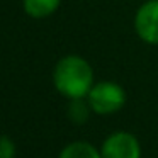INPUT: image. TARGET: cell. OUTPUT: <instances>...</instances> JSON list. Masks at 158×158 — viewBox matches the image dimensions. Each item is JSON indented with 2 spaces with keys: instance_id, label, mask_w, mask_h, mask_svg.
Wrapping results in <instances>:
<instances>
[{
  "instance_id": "6da1fadb",
  "label": "cell",
  "mask_w": 158,
  "mask_h": 158,
  "mask_svg": "<svg viewBox=\"0 0 158 158\" xmlns=\"http://www.w3.org/2000/svg\"><path fill=\"white\" fill-rule=\"evenodd\" d=\"M94 83L92 65L83 56L66 55L55 65L53 85L68 100L87 97Z\"/></svg>"
},
{
  "instance_id": "7a4b0ae2",
  "label": "cell",
  "mask_w": 158,
  "mask_h": 158,
  "mask_svg": "<svg viewBox=\"0 0 158 158\" xmlns=\"http://www.w3.org/2000/svg\"><path fill=\"white\" fill-rule=\"evenodd\" d=\"M87 100L94 114L99 116H110L119 112L126 104V90L116 82L104 80V82L94 83L90 89Z\"/></svg>"
},
{
  "instance_id": "3957f363",
  "label": "cell",
  "mask_w": 158,
  "mask_h": 158,
  "mask_svg": "<svg viewBox=\"0 0 158 158\" xmlns=\"http://www.w3.org/2000/svg\"><path fill=\"white\" fill-rule=\"evenodd\" d=\"M102 158H141V143L129 131H114L100 146Z\"/></svg>"
},
{
  "instance_id": "277c9868",
  "label": "cell",
  "mask_w": 158,
  "mask_h": 158,
  "mask_svg": "<svg viewBox=\"0 0 158 158\" xmlns=\"http://www.w3.org/2000/svg\"><path fill=\"white\" fill-rule=\"evenodd\" d=\"M134 31L146 44H158V0H146L136 10Z\"/></svg>"
},
{
  "instance_id": "5b68a950",
  "label": "cell",
  "mask_w": 158,
  "mask_h": 158,
  "mask_svg": "<svg viewBox=\"0 0 158 158\" xmlns=\"http://www.w3.org/2000/svg\"><path fill=\"white\" fill-rule=\"evenodd\" d=\"M58 158H102V153L89 141H72L61 148Z\"/></svg>"
},
{
  "instance_id": "8992f818",
  "label": "cell",
  "mask_w": 158,
  "mask_h": 158,
  "mask_svg": "<svg viewBox=\"0 0 158 158\" xmlns=\"http://www.w3.org/2000/svg\"><path fill=\"white\" fill-rule=\"evenodd\" d=\"M61 0H22L24 12L32 19H46L58 10Z\"/></svg>"
},
{
  "instance_id": "52a82bcc",
  "label": "cell",
  "mask_w": 158,
  "mask_h": 158,
  "mask_svg": "<svg viewBox=\"0 0 158 158\" xmlns=\"http://www.w3.org/2000/svg\"><path fill=\"white\" fill-rule=\"evenodd\" d=\"M66 112H68V117L72 123L83 124L89 121V116L92 112V109H90V104L87 100V97H83V99H72L70 100Z\"/></svg>"
},
{
  "instance_id": "ba28073f",
  "label": "cell",
  "mask_w": 158,
  "mask_h": 158,
  "mask_svg": "<svg viewBox=\"0 0 158 158\" xmlns=\"http://www.w3.org/2000/svg\"><path fill=\"white\" fill-rule=\"evenodd\" d=\"M17 156V146L14 139L7 134L0 136V158H15Z\"/></svg>"
}]
</instances>
